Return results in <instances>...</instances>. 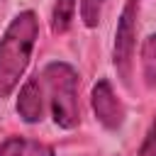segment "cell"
<instances>
[{"label":"cell","mask_w":156,"mask_h":156,"mask_svg":"<svg viewBox=\"0 0 156 156\" xmlns=\"http://www.w3.org/2000/svg\"><path fill=\"white\" fill-rule=\"evenodd\" d=\"M44 88H41V80L39 76L37 78H29L22 90H20V98H17V115L22 117V122L27 124H37L44 119Z\"/></svg>","instance_id":"cell-5"},{"label":"cell","mask_w":156,"mask_h":156,"mask_svg":"<svg viewBox=\"0 0 156 156\" xmlns=\"http://www.w3.org/2000/svg\"><path fill=\"white\" fill-rule=\"evenodd\" d=\"M76 15V0H56L54 12H51V32L54 34H63Z\"/></svg>","instance_id":"cell-8"},{"label":"cell","mask_w":156,"mask_h":156,"mask_svg":"<svg viewBox=\"0 0 156 156\" xmlns=\"http://www.w3.org/2000/svg\"><path fill=\"white\" fill-rule=\"evenodd\" d=\"M136 156H156V119L151 122V127H149V132H146Z\"/></svg>","instance_id":"cell-10"},{"label":"cell","mask_w":156,"mask_h":156,"mask_svg":"<svg viewBox=\"0 0 156 156\" xmlns=\"http://www.w3.org/2000/svg\"><path fill=\"white\" fill-rule=\"evenodd\" d=\"M90 102H93V112H95L98 122H100L105 129L115 132V129L122 127V122H124V107H122L119 98L115 95L112 83H110L107 78H100V80L93 85Z\"/></svg>","instance_id":"cell-4"},{"label":"cell","mask_w":156,"mask_h":156,"mask_svg":"<svg viewBox=\"0 0 156 156\" xmlns=\"http://www.w3.org/2000/svg\"><path fill=\"white\" fill-rule=\"evenodd\" d=\"M141 71L144 83L149 88H156V34L146 37L141 44Z\"/></svg>","instance_id":"cell-7"},{"label":"cell","mask_w":156,"mask_h":156,"mask_svg":"<svg viewBox=\"0 0 156 156\" xmlns=\"http://www.w3.org/2000/svg\"><path fill=\"white\" fill-rule=\"evenodd\" d=\"M0 156H54V149L44 141L10 136L7 141L0 144Z\"/></svg>","instance_id":"cell-6"},{"label":"cell","mask_w":156,"mask_h":156,"mask_svg":"<svg viewBox=\"0 0 156 156\" xmlns=\"http://www.w3.org/2000/svg\"><path fill=\"white\" fill-rule=\"evenodd\" d=\"M105 0H80V20L85 27H98Z\"/></svg>","instance_id":"cell-9"},{"label":"cell","mask_w":156,"mask_h":156,"mask_svg":"<svg viewBox=\"0 0 156 156\" xmlns=\"http://www.w3.org/2000/svg\"><path fill=\"white\" fill-rule=\"evenodd\" d=\"M37 34H39V22L32 10L20 12L7 24L0 39V98H7L24 76L37 44Z\"/></svg>","instance_id":"cell-1"},{"label":"cell","mask_w":156,"mask_h":156,"mask_svg":"<svg viewBox=\"0 0 156 156\" xmlns=\"http://www.w3.org/2000/svg\"><path fill=\"white\" fill-rule=\"evenodd\" d=\"M39 80L46 93V102H49L54 122L63 129L78 127L80 107H78V73H76V68L63 61H51L44 66Z\"/></svg>","instance_id":"cell-2"},{"label":"cell","mask_w":156,"mask_h":156,"mask_svg":"<svg viewBox=\"0 0 156 156\" xmlns=\"http://www.w3.org/2000/svg\"><path fill=\"white\" fill-rule=\"evenodd\" d=\"M136 15H139V0H127L115 29V46H112V61L122 78V83L129 85L132 66H134V46H136Z\"/></svg>","instance_id":"cell-3"}]
</instances>
